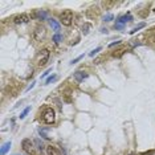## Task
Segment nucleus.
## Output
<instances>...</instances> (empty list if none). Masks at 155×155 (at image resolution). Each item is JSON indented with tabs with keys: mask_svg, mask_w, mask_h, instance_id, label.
Returning a JSON list of instances; mask_svg holds the SVG:
<instances>
[{
	"mask_svg": "<svg viewBox=\"0 0 155 155\" xmlns=\"http://www.w3.org/2000/svg\"><path fill=\"white\" fill-rule=\"evenodd\" d=\"M89 29H90V24H85L84 27H82V32H84V34L89 33Z\"/></svg>",
	"mask_w": 155,
	"mask_h": 155,
	"instance_id": "aec40b11",
	"label": "nucleus"
},
{
	"mask_svg": "<svg viewBox=\"0 0 155 155\" xmlns=\"http://www.w3.org/2000/svg\"><path fill=\"white\" fill-rule=\"evenodd\" d=\"M114 28L115 29H119V31H122V29L125 28V25H119V24H114Z\"/></svg>",
	"mask_w": 155,
	"mask_h": 155,
	"instance_id": "4be33fe9",
	"label": "nucleus"
},
{
	"mask_svg": "<svg viewBox=\"0 0 155 155\" xmlns=\"http://www.w3.org/2000/svg\"><path fill=\"white\" fill-rule=\"evenodd\" d=\"M98 52H101V47H98V48H96V49H94V50H92V52L89 53V56H90V57H94V56H96V54H97V53H98Z\"/></svg>",
	"mask_w": 155,
	"mask_h": 155,
	"instance_id": "a211bd4d",
	"label": "nucleus"
},
{
	"mask_svg": "<svg viewBox=\"0 0 155 155\" xmlns=\"http://www.w3.org/2000/svg\"><path fill=\"white\" fill-rule=\"evenodd\" d=\"M101 32H102V33H107V29H106V28H102V29H101Z\"/></svg>",
	"mask_w": 155,
	"mask_h": 155,
	"instance_id": "a878e982",
	"label": "nucleus"
},
{
	"mask_svg": "<svg viewBox=\"0 0 155 155\" xmlns=\"http://www.w3.org/2000/svg\"><path fill=\"white\" fill-rule=\"evenodd\" d=\"M56 80H57V76H56V74H53V76H50L49 78H47L45 84H50V82H53V81H56Z\"/></svg>",
	"mask_w": 155,
	"mask_h": 155,
	"instance_id": "6ab92c4d",
	"label": "nucleus"
},
{
	"mask_svg": "<svg viewBox=\"0 0 155 155\" xmlns=\"http://www.w3.org/2000/svg\"><path fill=\"white\" fill-rule=\"evenodd\" d=\"M61 40H62V36H61V34H60V33H56V34H54V36H53V41H54V43H56V44H59Z\"/></svg>",
	"mask_w": 155,
	"mask_h": 155,
	"instance_id": "2eb2a0df",
	"label": "nucleus"
},
{
	"mask_svg": "<svg viewBox=\"0 0 155 155\" xmlns=\"http://www.w3.org/2000/svg\"><path fill=\"white\" fill-rule=\"evenodd\" d=\"M60 20H61V23L64 25L69 27V25L73 23V12H72L70 10H65L60 15Z\"/></svg>",
	"mask_w": 155,
	"mask_h": 155,
	"instance_id": "20e7f679",
	"label": "nucleus"
},
{
	"mask_svg": "<svg viewBox=\"0 0 155 155\" xmlns=\"http://www.w3.org/2000/svg\"><path fill=\"white\" fill-rule=\"evenodd\" d=\"M118 44H121V41H115V43H112L110 45H109V47L113 48V47H115V45H118Z\"/></svg>",
	"mask_w": 155,
	"mask_h": 155,
	"instance_id": "5701e85b",
	"label": "nucleus"
},
{
	"mask_svg": "<svg viewBox=\"0 0 155 155\" xmlns=\"http://www.w3.org/2000/svg\"><path fill=\"white\" fill-rule=\"evenodd\" d=\"M47 152L48 155H61L60 150L57 147H54V146H47Z\"/></svg>",
	"mask_w": 155,
	"mask_h": 155,
	"instance_id": "9b49d317",
	"label": "nucleus"
},
{
	"mask_svg": "<svg viewBox=\"0 0 155 155\" xmlns=\"http://www.w3.org/2000/svg\"><path fill=\"white\" fill-rule=\"evenodd\" d=\"M29 20L31 19H29V16L27 15V13H21V15H17L15 19H13V23H15V24H27Z\"/></svg>",
	"mask_w": 155,
	"mask_h": 155,
	"instance_id": "423d86ee",
	"label": "nucleus"
},
{
	"mask_svg": "<svg viewBox=\"0 0 155 155\" xmlns=\"http://www.w3.org/2000/svg\"><path fill=\"white\" fill-rule=\"evenodd\" d=\"M32 36H33V39L36 41H43L44 39H45V36H47V29L44 28L43 25H37V27L34 28Z\"/></svg>",
	"mask_w": 155,
	"mask_h": 155,
	"instance_id": "f03ea898",
	"label": "nucleus"
},
{
	"mask_svg": "<svg viewBox=\"0 0 155 155\" xmlns=\"http://www.w3.org/2000/svg\"><path fill=\"white\" fill-rule=\"evenodd\" d=\"M48 21H49V24H50V27H52V29L56 33H59L60 32V29H61V25H60V23L57 21V20H54V19H48Z\"/></svg>",
	"mask_w": 155,
	"mask_h": 155,
	"instance_id": "9d476101",
	"label": "nucleus"
},
{
	"mask_svg": "<svg viewBox=\"0 0 155 155\" xmlns=\"http://www.w3.org/2000/svg\"><path fill=\"white\" fill-rule=\"evenodd\" d=\"M73 77H74V80L77 81V82H84L85 80H86L87 77H89V74H87L86 72H82V70H77L73 74Z\"/></svg>",
	"mask_w": 155,
	"mask_h": 155,
	"instance_id": "0eeeda50",
	"label": "nucleus"
},
{
	"mask_svg": "<svg viewBox=\"0 0 155 155\" xmlns=\"http://www.w3.org/2000/svg\"><path fill=\"white\" fill-rule=\"evenodd\" d=\"M29 112H31V107H29V106H28V107H25L24 110H23V113L20 114V119H24V118L27 117V114H28Z\"/></svg>",
	"mask_w": 155,
	"mask_h": 155,
	"instance_id": "4468645a",
	"label": "nucleus"
},
{
	"mask_svg": "<svg viewBox=\"0 0 155 155\" xmlns=\"http://www.w3.org/2000/svg\"><path fill=\"white\" fill-rule=\"evenodd\" d=\"M11 146H12V143H11V141H8V142H6L3 146H1V150H0V155H6L7 151L11 149Z\"/></svg>",
	"mask_w": 155,
	"mask_h": 155,
	"instance_id": "f8f14e48",
	"label": "nucleus"
},
{
	"mask_svg": "<svg viewBox=\"0 0 155 155\" xmlns=\"http://www.w3.org/2000/svg\"><path fill=\"white\" fill-rule=\"evenodd\" d=\"M15 155H17V154H15Z\"/></svg>",
	"mask_w": 155,
	"mask_h": 155,
	"instance_id": "bb28decb",
	"label": "nucleus"
},
{
	"mask_svg": "<svg viewBox=\"0 0 155 155\" xmlns=\"http://www.w3.org/2000/svg\"><path fill=\"white\" fill-rule=\"evenodd\" d=\"M33 17L34 19H37V20H41V21H43V20H47L48 12L47 11H43V10H39L33 13Z\"/></svg>",
	"mask_w": 155,
	"mask_h": 155,
	"instance_id": "1a4fd4ad",
	"label": "nucleus"
},
{
	"mask_svg": "<svg viewBox=\"0 0 155 155\" xmlns=\"http://www.w3.org/2000/svg\"><path fill=\"white\" fill-rule=\"evenodd\" d=\"M145 27H146V24H145V23H141V24H138V25H136V27L133 29V31L130 32V33H131V34H134V33H135V32H138V31H139V29L145 28Z\"/></svg>",
	"mask_w": 155,
	"mask_h": 155,
	"instance_id": "ddd939ff",
	"label": "nucleus"
},
{
	"mask_svg": "<svg viewBox=\"0 0 155 155\" xmlns=\"http://www.w3.org/2000/svg\"><path fill=\"white\" fill-rule=\"evenodd\" d=\"M34 143L37 145V149L40 150V151H43V150H44V145H43V142H41L40 139H36V141H34Z\"/></svg>",
	"mask_w": 155,
	"mask_h": 155,
	"instance_id": "dca6fc26",
	"label": "nucleus"
},
{
	"mask_svg": "<svg viewBox=\"0 0 155 155\" xmlns=\"http://www.w3.org/2000/svg\"><path fill=\"white\" fill-rule=\"evenodd\" d=\"M34 84H36V82H32V84H31V85H29V86H28V87H27V92H28V90H31V89H32V87H33V86H34Z\"/></svg>",
	"mask_w": 155,
	"mask_h": 155,
	"instance_id": "393cba45",
	"label": "nucleus"
},
{
	"mask_svg": "<svg viewBox=\"0 0 155 155\" xmlns=\"http://www.w3.org/2000/svg\"><path fill=\"white\" fill-rule=\"evenodd\" d=\"M21 147H23V150H24L25 152H28V154H32V155L34 154V143L32 142L31 139H28V138L23 139Z\"/></svg>",
	"mask_w": 155,
	"mask_h": 155,
	"instance_id": "39448f33",
	"label": "nucleus"
},
{
	"mask_svg": "<svg viewBox=\"0 0 155 155\" xmlns=\"http://www.w3.org/2000/svg\"><path fill=\"white\" fill-rule=\"evenodd\" d=\"M113 19H114V16H113L112 13H107V15L103 16V21H112Z\"/></svg>",
	"mask_w": 155,
	"mask_h": 155,
	"instance_id": "f3484780",
	"label": "nucleus"
},
{
	"mask_svg": "<svg viewBox=\"0 0 155 155\" xmlns=\"http://www.w3.org/2000/svg\"><path fill=\"white\" fill-rule=\"evenodd\" d=\"M81 59H84V54H81V56H78L77 59H74V60H73V61L70 62V64H72V65H73V64H76V62H78V61H80Z\"/></svg>",
	"mask_w": 155,
	"mask_h": 155,
	"instance_id": "412c9836",
	"label": "nucleus"
},
{
	"mask_svg": "<svg viewBox=\"0 0 155 155\" xmlns=\"http://www.w3.org/2000/svg\"><path fill=\"white\" fill-rule=\"evenodd\" d=\"M54 119H56L54 110H53L52 107L45 109V110H44V113H43V121L45 122V123H48V125H52L53 122H54Z\"/></svg>",
	"mask_w": 155,
	"mask_h": 155,
	"instance_id": "f257e3e1",
	"label": "nucleus"
},
{
	"mask_svg": "<svg viewBox=\"0 0 155 155\" xmlns=\"http://www.w3.org/2000/svg\"><path fill=\"white\" fill-rule=\"evenodd\" d=\"M133 17H131L130 13H127V15H123V16H119L117 20H115V24H119V25H126V23L131 21Z\"/></svg>",
	"mask_w": 155,
	"mask_h": 155,
	"instance_id": "6e6552de",
	"label": "nucleus"
},
{
	"mask_svg": "<svg viewBox=\"0 0 155 155\" xmlns=\"http://www.w3.org/2000/svg\"><path fill=\"white\" fill-rule=\"evenodd\" d=\"M48 60H49V50H48V49H43V50H40V52H39L37 59H36V62H37L39 66H44L48 62Z\"/></svg>",
	"mask_w": 155,
	"mask_h": 155,
	"instance_id": "7ed1b4c3",
	"label": "nucleus"
},
{
	"mask_svg": "<svg viewBox=\"0 0 155 155\" xmlns=\"http://www.w3.org/2000/svg\"><path fill=\"white\" fill-rule=\"evenodd\" d=\"M50 70H52V69H49V70H47V72H45V73H44L43 76H41V77H43V78H44V77H47V76H48V74H49V73H50Z\"/></svg>",
	"mask_w": 155,
	"mask_h": 155,
	"instance_id": "b1692460",
	"label": "nucleus"
}]
</instances>
